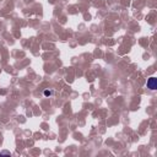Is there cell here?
<instances>
[{
	"label": "cell",
	"instance_id": "obj_1",
	"mask_svg": "<svg viewBox=\"0 0 157 157\" xmlns=\"http://www.w3.org/2000/svg\"><path fill=\"white\" fill-rule=\"evenodd\" d=\"M147 88L151 90V91H155L157 88V78L156 77L152 76V77H150L147 80Z\"/></svg>",
	"mask_w": 157,
	"mask_h": 157
},
{
	"label": "cell",
	"instance_id": "obj_2",
	"mask_svg": "<svg viewBox=\"0 0 157 157\" xmlns=\"http://www.w3.org/2000/svg\"><path fill=\"white\" fill-rule=\"evenodd\" d=\"M53 93H54L53 90H45V91H44V96H45V97H49V96H52Z\"/></svg>",
	"mask_w": 157,
	"mask_h": 157
}]
</instances>
